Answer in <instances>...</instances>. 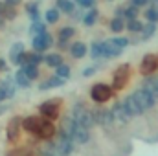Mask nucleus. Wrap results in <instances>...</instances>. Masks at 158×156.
<instances>
[{
  "label": "nucleus",
  "instance_id": "50",
  "mask_svg": "<svg viewBox=\"0 0 158 156\" xmlns=\"http://www.w3.org/2000/svg\"><path fill=\"white\" fill-rule=\"evenodd\" d=\"M107 2H112V0H107Z\"/></svg>",
  "mask_w": 158,
  "mask_h": 156
},
{
  "label": "nucleus",
  "instance_id": "3",
  "mask_svg": "<svg viewBox=\"0 0 158 156\" xmlns=\"http://www.w3.org/2000/svg\"><path fill=\"white\" fill-rule=\"evenodd\" d=\"M61 105H63V99L61 97H52L48 101H42L39 105L40 116L50 119V121H55L59 117V114H61Z\"/></svg>",
  "mask_w": 158,
  "mask_h": 156
},
{
  "label": "nucleus",
  "instance_id": "18",
  "mask_svg": "<svg viewBox=\"0 0 158 156\" xmlns=\"http://www.w3.org/2000/svg\"><path fill=\"white\" fill-rule=\"evenodd\" d=\"M64 83H66V79H63V77H59L57 74H53V76H50L48 79H44V81L39 84V88L40 90H52V88H59V86H63Z\"/></svg>",
  "mask_w": 158,
  "mask_h": 156
},
{
  "label": "nucleus",
  "instance_id": "17",
  "mask_svg": "<svg viewBox=\"0 0 158 156\" xmlns=\"http://www.w3.org/2000/svg\"><path fill=\"white\" fill-rule=\"evenodd\" d=\"M24 51H26V50H24V42H15V44L9 48V61H11V64L20 66V57H22Z\"/></svg>",
  "mask_w": 158,
  "mask_h": 156
},
{
  "label": "nucleus",
  "instance_id": "25",
  "mask_svg": "<svg viewBox=\"0 0 158 156\" xmlns=\"http://www.w3.org/2000/svg\"><path fill=\"white\" fill-rule=\"evenodd\" d=\"M77 30L74 26H63L59 31H57V40H66V42H72V39L76 37Z\"/></svg>",
  "mask_w": 158,
  "mask_h": 156
},
{
  "label": "nucleus",
  "instance_id": "35",
  "mask_svg": "<svg viewBox=\"0 0 158 156\" xmlns=\"http://www.w3.org/2000/svg\"><path fill=\"white\" fill-rule=\"evenodd\" d=\"M143 26H145V24H143L140 18H132V20H127V28H125V30L131 31V33H138V35H140L142 30H143Z\"/></svg>",
  "mask_w": 158,
  "mask_h": 156
},
{
  "label": "nucleus",
  "instance_id": "4",
  "mask_svg": "<svg viewBox=\"0 0 158 156\" xmlns=\"http://www.w3.org/2000/svg\"><path fill=\"white\" fill-rule=\"evenodd\" d=\"M131 64L129 63H123V64H119L118 68L114 70V74H112V88L118 92V90H123L125 86H127V83H129V79H131Z\"/></svg>",
  "mask_w": 158,
  "mask_h": 156
},
{
  "label": "nucleus",
  "instance_id": "23",
  "mask_svg": "<svg viewBox=\"0 0 158 156\" xmlns=\"http://www.w3.org/2000/svg\"><path fill=\"white\" fill-rule=\"evenodd\" d=\"M98 18H99V9H98L96 6L90 7V9H85V17H83V24H85V26L92 28V26L98 22Z\"/></svg>",
  "mask_w": 158,
  "mask_h": 156
},
{
  "label": "nucleus",
  "instance_id": "41",
  "mask_svg": "<svg viewBox=\"0 0 158 156\" xmlns=\"http://www.w3.org/2000/svg\"><path fill=\"white\" fill-rule=\"evenodd\" d=\"M112 40H114L118 46H121V48H127V46L131 44V39H127V37H112Z\"/></svg>",
  "mask_w": 158,
  "mask_h": 156
},
{
  "label": "nucleus",
  "instance_id": "22",
  "mask_svg": "<svg viewBox=\"0 0 158 156\" xmlns=\"http://www.w3.org/2000/svg\"><path fill=\"white\" fill-rule=\"evenodd\" d=\"M24 11H26V15H28L31 20L40 18V0H31V2H28V4L24 6Z\"/></svg>",
  "mask_w": 158,
  "mask_h": 156
},
{
  "label": "nucleus",
  "instance_id": "11",
  "mask_svg": "<svg viewBox=\"0 0 158 156\" xmlns=\"http://www.w3.org/2000/svg\"><path fill=\"white\" fill-rule=\"evenodd\" d=\"M112 116H114V121H118V123H129L131 121V114H129V110H127V107H125V103L123 101H118V103H114L112 105Z\"/></svg>",
  "mask_w": 158,
  "mask_h": 156
},
{
  "label": "nucleus",
  "instance_id": "30",
  "mask_svg": "<svg viewBox=\"0 0 158 156\" xmlns=\"http://www.w3.org/2000/svg\"><path fill=\"white\" fill-rule=\"evenodd\" d=\"M2 17L9 22V20H15L19 17V7L15 6H9V4H4L2 2Z\"/></svg>",
  "mask_w": 158,
  "mask_h": 156
},
{
  "label": "nucleus",
  "instance_id": "9",
  "mask_svg": "<svg viewBox=\"0 0 158 156\" xmlns=\"http://www.w3.org/2000/svg\"><path fill=\"white\" fill-rule=\"evenodd\" d=\"M94 117H96V123L101 125V127H110L114 123V116H112V110L105 109V107H98L94 110Z\"/></svg>",
  "mask_w": 158,
  "mask_h": 156
},
{
  "label": "nucleus",
  "instance_id": "13",
  "mask_svg": "<svg viewBox=\"0 0 158 156\" xmlns=\"http://www.w3.org/2000/svg\"><path fill=\"white\" fill-rule=\"evenodd\" d=\"M42 116H28V117H22V129L30 134H37L40 123H42Z\"/></svg>",
  "mask_w": 158,
  "mask_h": 156
},
{
  "label": "nucleus",
  "instance_id": "37",
  "mask_svg": "<svg viewBox=\"0 0 158 156\" xmlns=\"http://www.w3.org/2000/svg\"><path fill=\"white\" fill-rule=\"evenodd\" d=\"M143 15H145L147 22H158V7H155V6H149Z\"/></svg>",
  "mask_w": 158,
  "mask_h": 156
},
{
  "label": "nucleus",
  "instance_id": "2",
  "mask_svg": "<svg viewBox=\"0 0 158 156\" xmlns=\"http://www.w3.org/2000/svg\"><path fill=\"white\" fill-rule=\"evenodd\" d=\"M112 94H114V88H112V84H107V83H96L90 88V99L98 105L107 103L112 97Z\"/></svg>",
  "mask_w": 158,
  "mask_h": 156
},
{
  "label": "nucleus",
  "instance_id": "27",
  "mask_svg": "<svg viewBox=\"0 0 158 156\" xmlns=\"http://www.w3.org/2000/svg\"><path fill=\"white\" fill-rule=\"evenodd\" d=\"M48 31V22L42 20V18H37V20H31V26H30V35L35 37L39 33H44Z\"/></svg>",
  "mask_w": 158,
  "mask_h": 156
},
{
  "label": "nucleus",
  "instance_id": "8",
  "mask_svg": "<svg viewBox=\"0 0 158 156\" xmlns=\"http://www.w3.org/2000/svg\"><path fill=\"white\" fill-rule=\"evenodd\" d=\"M20 129H22V116H15L7 121V127H6V136L9 142H17L19 136H20Z\"/></svg>",
  "mask_w": 158,
  "mask_h": 156
},
{
  "label": "nucleus",
  "instance_id": "43",
  "mask_svg": "<svg viewBox=\"0 0 158 156\" xmlns=\"http://www.w3.org/2000/svg\"><path fill=\"white\" fill-rule=\"evenodd\" d=\"M131 4L142 9V7H145V6H149V4H151V0H131Z\"/></svg>",
  "mask_w": 158,
  "mask_h": 156
},
{
  "label": "nucleus",
  "instance_id": "33",
  "mask_svg": "<svg viewBox=\"0 0 158 156\" xmlns=\"http://www.w3.org/2000/svg\"><path fill=\"white\" fill-rule=\"evenodd\" d=\"M138 15H140V7H136V6H132L131 2L123 7V18L125 20H132V18H138Z\"/></svg>",
  "mask_w": 158,
  "mask_h": 156
},
{
  "label": "nucleus",
  "instance_id": "16",
  "mask_svg": "<svg viewBox=\"0 0 158 156\" xmlns=\"http://www.w3.org/2000/svg\"><path fill=\"white\" fill-rule=\"evenodd\" d=\"M72 140H74V143H86V142L90 140V129H86V127H83V125L76 123V129H74Z\"/></svg>",
  "mask_w": 158,
  "mask_h": 156
},
{
  "label": "nucleus",
  "instance_id": "7",
  "mask_svg": "<svg viewBox=\"0 0 158 156\" xmlns=\"http://www.w3.org/2000/svg\"><path fill=\"white\" fill-rule=\"evenodd\" d=\"M156 70H158V55L145 53L143 59H142V63H140V74L143 77H147V76H153Z\"/></svg>",
  "mask_w": 158,
  "mask_h": 156
},
{
  "label": "nucleus",
  "instance_id": "20",
  "mask_svg": "<svg viewBox=\"0 0 158 156\" xmlns=\"http://www.w3.org/2000/svg\"><path fill=\"white\" fill-rule=\"evenodd\" d=\"M142 88L147 90L155 99H158V77H155V76H147V77L143 79V83H142Z\"/></svg>",
  "mask_w": 158,
  "mask_h": 156
},
{
  "label": "nucleus",
  "instance_id": "12",
  "mask_svg": "<svg viewBox=\"0 0 158 156\" xmlns=\"http://www.w3.org/2000/svg\"><path fill=\"white\" fill-rule=\"evenodd\" d=\"M55 132H57V129H55L53 121H50V119H46V117H44L35 136H37V138H40V140H52V138L55 136Z\"/></svg>",
  "mask_w": 158,
  "mask_h": 156
},
{
  "label": "nucleus",
  "instance_id": "34",
  "mask_svg": "<svg viewBox=\"0 0 158 156\" xmlns=\"http://www.w3.org/2000/svg\"><path fill=\"white\" fill-rule=\"evenodd\" d=\"M155 33H156V22H147V24L143 26L142 33H140V39L142 40H149Z\"/></svg>",
  "mask_w": 158,
  "mask_h": 156
},
{
  "label": "nucleus",
  "instance_id": "31",
  "mask_svg": "<svg viewBox=\"0 0 158 156\" xmlns=\"http://www.w3.org/2000/svg\"><path fill=\"white\" fill-rule=\"evenodd\" d=\"M15 83H17L20 88H30V84H31V79L24 74V70H22V68H19V70L15 72Z\"/></svg>",
  "mask_w": 158,
  "mask_h": 156
},
{
  "label": "nucleus",
  "instance_id": "46",
  "mask_svg": "<svg viewBox=\"0 0 158 156\" xmlns=\"http://www.w3.org/2000/svg\"><path fill=\"white\" fill-rule=\"evenodd\" d=\"M4 4H9V6H15V7H19V6L22 4V0H4Z\"/></svg>",
  "mask_w": 158,
  "mask_h": 156
},
{
  "label": "nucleus",
  "instance_id": "47",
  "mask_svg": "<svg viewBox=\"0 0 158 156\" xmlns=\"http://www.w3.org/2000/svg\"><path fill=\"white\" fill-rule=\"evenodd\" d=\"M6 70H7V63H6V59H2V57H0V74H2V72H6Z\"/></svg>",
  "mask_w": 158,
  "mask_h": 156
},
{
  "label": "nucleus",
  "instance_id": "24",
  "mask_svg": "<svg viewBox=\"0 0 158 156\" xmlns=\"http://www.w3.org/2000/svg\"><path fill=\"white\" fill-rule=\"evenodd\" d=\"M44 64L50 68H57L59 64H63V53L61 51H52L48 55H44Z\"/></svg>",
  "mask_w": 158,
  "mask_h": 156
},
{
  "label": "nucleus",
  "instance_id": "29",
  "mask_svg": "<svg viewBox=\"0 0 158 156\" xmlns=\"http://www.w3.org/2000/svg\"><path fill=\"white\" fill-rule=\"evenodd\" d=\"M123 103H125V107H127V110H129V114L134 117V116H140V114H143L142 112V109L138 107V103L134 101V97L132 96H127L125 99H123Z\"/></svg>",
  "mask_w": 158,
  "mask_h": 156
},
{
  "label": "nucleus",
  "instance_id": "6",
  "mask_svg": "<svg viewBox=\"0 0 158 156\" xmlns=\"http://www.w3.org/2000/svg\"><path fill=\"white\" fill-rule=\"evenodd\" d=\"M132 97H134V101L138 103V107L142 109V112H145V110H149V109H153L155 107V103H156V99L147 92V90H143V88H138V90H134L132 94H131Z\"/></svg>",
  "mask_w": 158,
  "mask_h": 156
},
{
  "label": "nucleus",
  "instance_id": "15",
  "mask_svg": "<svg viewBox=\"0 0 158 156\" xmlns=\"http://www.w3.org/2000/svg\"><path fill=\"white\" fill-rule=\"evenodd\" d=\"M68 53H70L74 59H83V57H86V53H88L86 42H83V40H72Z\"/></svg>",
  "mask_w": 158,
  "mask_h": 156
},
{
  "label": "nucleus",
  "instance_id": "38",
  "mask_svg": "<svg viewBox=\"0 0 158 156\" xmlns=\"http://www.w3.org/2000/svg\"><path fill=\"white\" fill-rule=\"evenodd\" d=\"M55 74H57L59 77H63V79H68V77H70V74H72V70H70V66H68V64H64V63H63V64H59V66L55 68Z\"/></svg>",
  "mask_w": 158,
  "mask_h": 156
},
{
  "label": "nucleus",
  "instance_id": "21",
  "mask_svg": "<svg viewBox=\"0 0 158 156\" xmlns=\"http://www.w3.org/2000/svg\"><path fill=\"white\" fill-rule=\"evenodd\" d=\"M90 55H92L94 61L107 59L105 57V40H94L92 46H90Z\"/></svg>",
  "mask_w": 158,
  "mask_h": 156
},
{
  "label": "nucleus",
  "instance_id": "10",
  "mask_svg": "<svg viewBox=\"0 0 158 156\" xmlns=\"http://www.w3.org/2000/svg\"><path fill=\"white\" fill-rule=\"evenodd\" d=\"M17 83H15V77L13 79H6L0 83V103L4 99H11L15 94H17Z\"/></svg>",
  "mask_w": 158,
  "mask_h": 156
},
{
  "label": "nucleus",
  "instance_id": "5",
  "mask_svg": "<svg viewBox=\"0 0 158 156\" xmlns=\"http://www.w3.org/2000/svg\"><path fill=\"white\" fill-rule=\"evenodd\" d=\"M55 44V39H53V35L50 33V31H44V33H39V35H35V37H31V48L35 50V51H46V50H50L52 46Z\"/></svg>",
  "mask_w": 158,
  "mask_h": 156
},
{
  "label": "nucleus",
  "instance_id": "14",
  "mask_svg": "<svg viewBox=\"0 0 158 156\" xmlns=\"http://www.w3.org/2000/svg\"><path fill=\"white\" fill-rule=\"evenodd\" d=\"M42 61H44L42 51H35V50H31V51H24L22 57H20V66H22V64H37V66H39Z\"/></svg>",
  "mask_w": 158,
  "mask_h": 156
},
{
  "label": "nucleus",
  "instance_id": "44",
  "mask_svg": "<svg viewBox=\"0 0 158 156\" xmlns=\"http://www.w3.org/2000/svg\"><path fill=\"white\" fill-rule=\"evenodd\" d=\"M57 44H59V50H61V51H64V50H70V44H72V42H66V40H57Z\"/></svg>",
  "mask_w": 158,
  "mask_h": 156
},
{
  "label": "nucleus",
  "instance_id": "28",
  "mask_svg": "<svg viewBox=\"0 0 158 156\" xmlns=\"http://www.w3.org/2000/svg\"><path fill=\"white\" fill-rule=\"evenodd\" d=\"M125 28H127V20L121 18V17H112L110 22H109V30L112 33H121Z\"/></svg>",
  "mask_w": 158,
  "mask_h": 156
},
{
  "label": "nucleus",
  "instance_id": "26",
  "mask_svg": "<svg viewBox=\"0 0 158 156\" xmlns=\"http://www.w3.org/2000/svg\"><path fill=\"white\" fill-rule=\"evenodd\" d=\"M55 7H57L61 13L70 15V13L77 7V4H76V0H55Z\"/></svg>",
  "mask_w": 158,
  "mask_h": 156
},
{
  "label": "nucleus",
  "instance_id": "36",
  "mask_svg": "<svg viewBox=\"0 0 158 156\" xmlns=\"http://www.w3.org/2000/svg\"><path fill=\"white\" fill-rule=\"evenodd\" d=\"M20 68L24 70V74H26L28 77L31 79V81L39 79V76H40V70H39V66H37V64H22Z\"/></svg>",
  "mask_w": 158,
  "mask_h": 156
},
{
  "label": "nucleus",
  "instance_id": "19",
  "mask_svg": "<svg viewBox=\"0 0 158 156\" xmlns=\"http://www.w3.org/2000/svg\"><path fill=\"white\" fill-rule=\"evenodd\" d=\"M123 50L125 48H121V46H118L116 42L112 39L105 40V57L107 59H114V57H119L121 53H123Z\"/></svg>",
  "mask_w": 158,
  "mask_h": 156
},
{
  "label": "nucleus",
  "instance_id": "40",
  "mask_svg": "<svg viewBox=\"0 0 158 156\" xmlns=\"http://www.w3.org/2000/svg\"><path fill=\"white\" fill-rule=\"evenodd\" d=\"M96 2H98V0H76L77 7H83V9H90V7H94Z\"/></svg>",
  "mask_w": 158,
  "mask_h": 156
},
{
  "label": "nucleus",
  "instance_id": "1",
  "mask_svg": "<svg viewBox=\"0 0 158 156\" xmlns=\"http://www.w3.org/2000/svg\"><path fill=\"white\" fill-rule=\"evenodd\" d=\"M72 117L76 119V123L86 127V129H92L96 125V117H94V110L86 109V105L83 101H77L74 107H72Z\"/></svg>",
  "mask_w": 158,
  "mask_h": 156
},
{
  "label": "nucleus",
  "instance_id": "48",
  "mask_svg": "<svg viewBox=\"0 0 158 156\" xmlns=\"http://www.w3.org/2000/svg\"><path fill=\"white\" fill-rule=\"evenodd\" d=\"M40 156H53V153H52V151H46V153H42Z\"/></svg>",
  "mask_w": 158,
  "mask_h": 156
},
{
  "label": "nucleus",
  "instance_id": "42",
  "mask_svg": "<svg viewBox=\"0 0 158 156\" xmlns=\"http://www.w3.org/2000/svg\"><path fill=\"white\" fill-rule=\"evenodd\" d=\"M98 68H99L98 64H94V66H88V68H85V70H83V76H85V77H90V76H94V74L98 72Z\"/></svg>",
  "mask_w": 158,
  "mask_h": 156
},
{
  "label": "nucleus",
  "instance_id": "45",
  "mask_svg": "<svg viewBox=\"0 0 158 156\" xmlns=\"http://www.w3.org/2000/svg\"><path fill=\"white\" fill-rule=\"evenodd\" d=\"M7 156H28V151H22V149H19V151H15V153H9Z\"/></svg>",
  "mask_w": 158,
  "mask_h": 156
},
{
  "label": "nucleus",
  "instance_id": "49",
  "mask_svg": "<svg viewBox=\"0 0 158 156\" xmlns=\"http://www.w3.org/2000/svg\"><path fill=\"white\" fill-rule=\"evenodd\" d=\"M0 17H2V2H0Z\"/></svg>",
  "mask_w": 158,
  "mask_h": 156
},
{
  "label": "nucleus",
  "instance_id": "39",
  "mask_svg": "<svg viewBox=\"0 0 158 156\" xmlns=\"http://www.w3.org/2000/svg\"><path fill=\"white\" fill-rule=\"evenodd\" d=\"M68 17H70L74 22H83V17H85V9H83V7H79V9L76 7V9H74V11H72Z\"/></svg>",
  "mask_w": 158,
  "mask_h": 156
},
{
  "label": "nucleus",
  "instance_id": "32",
  "mask_svg": "<svg viewBox=\"0 0 158 156\" xmlns=\"http://www.w3.org/2000/svg\"><path fill=\"white\" fill-rule=\"evenodd\" d=\"M59 18H61V11H59L55 6L50 7V9H46V13H44V20H46L48 24H57Z\"/></svg>",
  "mask_w": 158,
  "mask_h": 156
}]
</instances>
